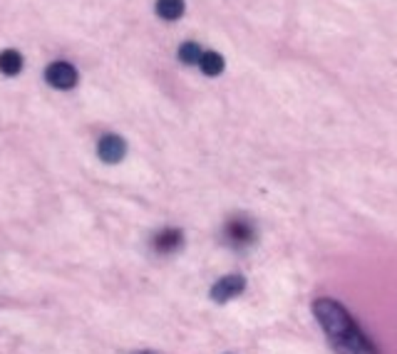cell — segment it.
I'll return each mask as SVG.
<instances>
[{"instance_id":"obj_1","label":"cell","mask_w":397,"mask_h":354,"mask_svg":"<svg viewBox=\"0 0 397 354\" xmlns=\"http://www.w3.org/2000/svg\"><path fill=\"white\" fill-rule=\"evenodd\" d=\"M313 315L323 327L328 342L338 354H378L373 340L355 325L353 315L341 303L331 298H321L313 303Z\"/></svg>"},{"instance_id":"obj_11","label":"cell","mask_w":397,"mask_h":354,"mask_svg":"<svg viewBox=\"0 0 397 354\" xmlns=\"http://www.w3.org/2000/svg\"><path fill=\"white\" fill-rule=\"evenodd\" d=\"M132 354H156V352H149V350H142V352H132Z\"/></svg>"},{"instance_id":"obj_3","label":"cell","mask_w":397,"mask_h":354,"mask_svg":"<svg viewBox=\"0 0 397 354\" xmlns=\"http://www.w3.org/2000/svg\"><path fill=\"white\" fill-rule=\"evenodd\" d=\"M246 290V280H243V275L233 273V275H223L221 280H216L211 288V300L218 305L228 303V300L238 298V295Z\"/></svg>"},{"instance_id":"obj_10","label":"cell","mask_w":397,"mask_h":354,"mask_svg":"<svg viewBox=\"0 0 397 354\" xmlns=\"http://www.w3.org/2000/svg\"><path fill=\"white\" fill-rule=\"evenodd\" d=\"M201 48H198L196 43H184L179 48V60L184 62V65H198L201 62Z\"/></svg>"},{"instance_id":"obj_9","label":"cell","mask_w":397,"mask_h":354,"mask_svg":"<svg viewBox=\"0 0 397 354\" xmlns=\"http://www.w3.org/2000/svg\"><path fill=\"white\" fill-rule=\"evenodd\" d=\"M198 67H201L203 75L216 77V75H221V72H223L226 62H223V57L218 55V52L208 50V52H203V55H201V62H198Z\"/></svg>"},{"instance_id":"obj_6","label":"cell","mask_w":397,"mask_h":354,"mask_svg":"<svg viewBox=\"0 0 397 354\" xmlns=\"http://www.w3.org/2000/svg\"><path fill=\"white\" fill-rule=\"evenodd\" d=\"M151 246H154V251L161 255L176 253L181 246H184V233H181L179 228H164V231H159L154 236Z\"/></svg>"},{"instance_id":"obj_5","label":"cell","mask_w":397,"mask_h":354,"mask_svg":"<svg viewBox=\"0 0 397 354\" xmlns=\"http://www.w3.org/2000/svg\"><path fill=\"white\" fill-rule=\"evenodd\" d=\"M97 154L104 164H119L127 154V142L117 134H104L97 144Z\"/></svg>"},{"instance_id":"obj_7","label":"cell","mask_w":397,"mask_h":354,"mask_svg":"<svg viewBox=\"0 0 397 354\" xmlns=\"http://www.w3.org/2000/svg\"><path fill=\"white\" fill-rule=\"evenodd\" d=\"M23 70V55L18 50H3L0 52V72L8 77L18 75Z\"/></svg>"},{"instance_id":"obj_4","label":"cell","mask_w":397,"mask_h":354,"mask_svg":"<svg viewBox=\"0 0 397 354\" xmlns=\"http://www.w3.org/2000/svg\"><path fill=\"white\" fill-rule=\"evenodd\" d=\"M45 80L55 90H72L77 85V70L70 62H52L45 70Z\"/></svg>"},{"instance_id":"obj_2","label":"cell","mask_w":397,"mask_h":354,"mask_svg":"<svg viewBox=\"0 0 397 354\" xmlns=\"http://www.w3.org/2000/svg\"><path fill=\"white\" fill-rule=\"evenodd\" d=\"M223 236H226L228 246L233 248H248L256 241V226L248 218H231L223 228Z\"/></svg>"},{"instance_id":"obj_8","label":"cell","mask_w":397,"mask_h":354,"mask_svg":"<svg viewBox=\"0 0 397 354\" xmlns=\"http://www.w3.org/2000/svg\"><path fill=\"white\" fill-rule=\"evenodd\" d=\"M184 0H156V15L164 20H179L184 15Z\"/></svg>"}]
</instances>
